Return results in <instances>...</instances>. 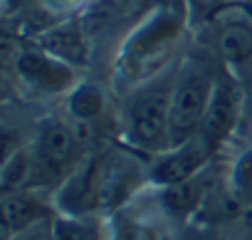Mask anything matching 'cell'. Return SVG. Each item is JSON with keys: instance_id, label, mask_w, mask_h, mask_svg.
<instances>
[{"instance_id": "8992f818", "label": "cell", "mask_w": 252, "mask_h": 240, "mask_svg": "<svg viewBox=\"0 0 252 240\" xmlns=\"http://www.w3.org/2000/svg\"><path fill=\"white\" fill-rule=\"evenodd\" d=\"M131 183H134V169L129 164H124V161H114V164L106 166V171L99 181L96 201L101 206H114L126 196V191L131 188Z\"/></svg>"}, {"instance_id": "30bf717a", "label": "cell", "mask_w": 252, "mask_h": 240, "mask_svg": "<svg viewBox=\"0 0 252 240\" xmlns=\"http://www.w3.org/2000/svg\"><path fill=\"white\" fill-rule=\"evenodd\" d=\"M220 50L227 60L240 62L252 55V30L247 28H227L220 37Z\"/></svg>"}, {"instance_id": "e0dca14e", "label": "cell", "mask_w": 252, "mask_h": 240, "mask_svg": "<svg viewBox=\"0 0 252 240\" xmlns=\"http://www.w3.org/2000/svg\"><path fill=\"white\" fill-rule=\"evenodd\" d=\"M116 240H156V238H154V233H151L149 228H144V225H126V228L119 233Z\"/></svg>"}, {"instance_id": "277c9868", "label": "cell", "mask_w": 252, "mask_h": 240, "mask_svg": "<svg viewBox=\"0 0 252 240\" xmlns=\"http://www.w3.org/2000/svg\"><path fill=\"white\" fill-rule=\"evenodd\" d=\"M205 156H208V146H203V144H190V146L183 149L181 154L166 159V161L156 169L154 176H156V181L168 183V186L183 183V181L205 161Z\"/></svg>"}, {"instance_id": "ac0fdd59", "label": "cell", "mask_w": 252, "mask_h": 240, "mask_svg": "<svg viewBox=\"0 0 252 240\" xmlns=\"http://www.w3.org/2000/svg\"><path fill=\"white\" fill-rule=\"evenodd\" d=\"M52 3H55L57 8H67V5H74L77 0H52Z\"/></svg>"}, {"instance_id": "52a82bcc", "label": "cell", "mask_w": 252, "mask_h": 240, "mask_svg": "<svg viewBox=\"0 0 252 240\" xmlns=\"http://www.w3.org/2000/svg\"><path fill=\"white\" fill-rule=\"evenodd\" d=\"M69 151H72V137L62 124H55L42 134V156L47 164H52V166L64 164Z\"/></svg>"}, {"instance_id": "5b68a950", "label": "cell", "mask_w": 252, "mask_h": 240, "mask_svg": "<svg viewBox=\"0 0 252 240\" xmlns=\"http://www.w3.org/2000/svg\"><path fill=\"white\" fill-rule=\"evenodd\" d=\"M232 119H235V102H232V94L230 89L220 87L208 106V114H205V139L210 144L220 141L227 129L232 127Z\"/></svg>"}, {"instance_id": "8fae6325", "label": "cell", "mask_w": 252, "mask_h": 240, "mask_svg": "<svg viewBox=\"0 0 252 240\" xmlns=\"http://www.w3.org/2000/svg\"><path fill=\"white\" fill-rule=\"evenodd\" d=\"M69 106H72V114H74V116H79V119H92V116H96V114L101 111L104 97H101V92H99L96 87L84 84V87H79V89L72 94Z\"/></svg>"}, {"instance_id": "44dd1931", "label": "cell", "mask_w": 252, "mask_h": 240, "mask_svg": "<svg viewBox=\"0 0 252 240\" xmlns=\"http://www.w3.org/2000/svg\"><path fill=\"white\" fill-rule=\"evenodd\" d=\"M250 92H252V84H250Z\"/></svg>"}, {"instance_id": "2e32d148", "label": "cell", "mask_w": 252, "mask_h": 240, "mask_svg": "<svg viewBox=\"0 0 252 240\" xmlns=\"http://www.w3.org/2000/svg\"><path fill=\"white\" fill-rule=\"evenodd\" d=\"M235 181L240 188L245 191H252V154H247L240 164H237V171H235Z\"/></svg>"}, {"instance_id": "3957f363", "label": "cell", "mask_w": 252, "mask_h": 240, "mask_svg": "<svg viewBox=\"0 0 252 240\" xmlns=\"http://www.w3.org/2000/svg\"><path fill=\"white\" fill-rule=\"evenodd\" d=\"M18 69L42 89H64L72 79V74L64 65H60L45 55H37V52H25L18 60Z\"/></svg>"}, {"instance_id": "9a60e30c", "label": "cell", "mask_w": 252, "mask_h": 240, "mask_svg": "<svg viewBox=\"0 0 252 240\" xmlns=\"http://www.w3.org/2000/svg\"><path fill=\"white\" fill-rule=\"evenodd\" d=\"M55 240H87V235H84V230L77 223L60 220L55 225Z\"/></svg>"}, {"instance_id": "d6986e66", "label": "cell", "mask_w": 252, "mask_h": 240, "mask_svg": "<svg viewBox=\"0 0 252 240\" xmlns=\"http://www.w3.org/2000/svg\"><path fill=\"white\" fill-rule=\"evenodd\" d=\"M247 230H250V235H252V210H250V215H247Z\"/></svg>"}, {"instance_id": "4fadbf2b", "label": "cell", "mask_w": 252, "mask_h": 240, "mask_svg": "<svg viewBox=\"0 0 252 240\" xmlns=\"http://www.w3.org/2000/svg\"><path fill=\"white\" fill-rule=\"evenodd\" d=\"M195 201H198V188H195L193 183H186V181L168 186V191H166V196H163V203H166L171 210H176V213H183V210L193 208Z\"/></svg>"}, {"instance_id": "9c48e42d", "label": "cell", "mask_w": 252, "mask_h": 240, "mask_svg": "<svg viewBox=\"0 0 252 240\" xmlns=\"http://www.w3.org/2000/svg\"><path fill=\"white\" fill-rule=\"evenodd\" d=\"M37 215H42V208L25 196H13V198H5L3 203V218H5V225L10 228H23Z\"/></svg>"}, {"instance_id": "ffe728a7", "label": "cell", "mask_w": 252, "mask_h": 240, "mask_svg": "<svg viewBox=\"0 0 252 240\" xmlns=\"http://www.w3.org/2000/svg\"><path fill=\"white\" fill-rule=\"evenodd\" d=\"M203 3H215V0H203Z\"/></svg>"}, {"instance_id": "5bb4252c", "label": "cell", "mask_w": 252, "mask_h": 240, "mask_svg": "<svg viewBox=\"0 0 252 240\" xmlns=\"http://www.w3.org/2000/svg\"><path fill=\"white\" fill-rule=\"evenodd\" d=\"M25 171H28V159H25V156L18 151L13 159H8V161H5V166H3V173H0V186H3L5 191L15 188V186L23 181Z\"/></svg>"}, {"instance_id": "6da1fadb", "label": "cell", "mask_w": 252, "mask_h": 240, "mask_svg": "<svg viewBox=\"0 0 252 240\" xmlns=\"http://www.w3.org/2000/svg\"><path fill=\"white\" fill-rule=\"evenodd\" d=\"M208 89H210L208 77H193L178 87L171 102V116H168L171 132L176 137H186L203 119L205 104H208Z\"/></svg>"}, {"instance_id": "7c38bea8", "label": "cell", "mask_w": 252, "mask_h": 240, "mask_svg": "<svg viewBox=\"0 0 252 240\" xmlns=\"http://www.w3.org/2000/svg\"><path fill=\"white\" fill-rule=\"evenodd\" d=\"M176 30H178V23H173V20H168V18H161V20H156L154 25H149V28H146V30H144L139 37H136L134 50H136L139 55H144V52L154 50L158 42L168 40Z\"/></svg>"}, {"instance_id": "ba28073f", "label": "cell", "mask_w": 252, "mask_h": 240, "mask_svg": "<svg viewBox=\"0 0 252 240\" xmlns=\"http://www.w3.org/2000/svg\"><path fill=\"white\" fill-rule=\"evenodd\" d=\"M42 45L52 52V55H60V57H67V60H84V50H82V40L74 30H55L50 35H45Z\"/></svg>"}, {"instance_id": "7a4b0ae2", "label": "cell", "mask_w": 252, "mask_h": 240, "mask_svg": "<svg viewBox=\"0 0 252 240\" xmlns=\"http://www.w3.org/2000/svg\"><path fill=\"white\" fill-rule=\"evenodd\" d=\"M171 116V106L163 92L144 97L134 106V134L144 144H154L163 129H166V119Z\"/></svg>"}]
</instances>
